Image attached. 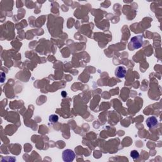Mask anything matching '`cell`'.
<instances>
[{"instance_id": "1", "label": "cell", "mask_w": 162, "mask_h": 162, "mask_svg": "<svg viewBox=\"0 0 162 162\" xmlns=\"http://www.w3.org/2000/svg\"><path fill=\"white\" fill-rule=\"evenodd\" d=\"M143 41H142V36H137L133 37L131 38V42L128 45L130 50H135L139 49L142 46Z\"/></svg>"}, {"instance_id": "2", "label": "cell", "mask_w": 162, "mask_h": 162, "mask_svg": "<svg viewBox=\"0 0 162 162\" xmlns=\"http://www.w3.org/2000/svg\"><path fill=\"white\" fill-rule=\"evenodd\" d=\"M75 153L71 150L67 149L63 151L62 153V158L64 161L66 162H71L73 161L75 159Z\"/></svg>"}, {"instance_id": "3", "label": "cell", "mask_w": 162, "mask_h": 162, "mask_svg": "<svg viewBox=\"0 0 162 162\" xmlns=\"http://www.w3.org/2000/svg\"><path fill=\"white\" fill-rule=\"evenodd\" d=\"M126 69L124 66H118V67L115 69V74L118 78H123L126 76Z\"/></svg>"}, {"instance_id": "4", "label": "cell", "mask_w": 162, "mask_h": 162, "mask_svg": "<svg viewBox=\"0 0 162 162\" xmlns=\"http://www.w3.org/2000/svg\"><path fill=\"white\" fill-rule=\"evenodd\" d=\"M146 125L149 128H153L158 125V121L155 117H150L146 119Z\"/></svg>"}, {"instance_id": "5", "label": "cell", "mask_w": 162, "mask_h": 162, "mask_svg": "<svg viewBox=\"0 0 162 162\" xmlns=\"http://www.w3.org/2000/svg\"><path fill=\"white\" fill-rule=\"evenodd\" d=\"M58 119H59L58 116L56 115V114H53V115H51L49 117V121L51 123H56L58 121Z\"/></svg>"}, {"instance_id": "6", "label": "cell", "mask_w": 162, "mask_h": 162, "mask_svg": "<svg viewBox=\"0 0 162 162\" xmlns=\"http://www.w3.org/2000/svg\"><path fill=\"white\" fill-rule=\"evenodd\" d=\"M131 156L134 160H136L139 158V152L136 150H132L131 152Z\"/></svg>"}]
</instances>
